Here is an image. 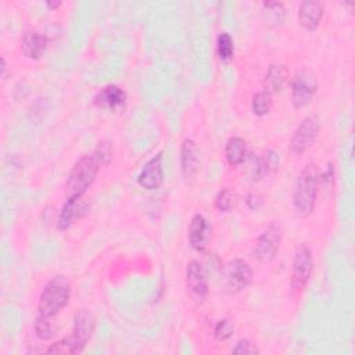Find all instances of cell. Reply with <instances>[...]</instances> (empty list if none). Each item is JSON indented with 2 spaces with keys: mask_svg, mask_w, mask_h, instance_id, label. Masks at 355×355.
Wrapping results in <instances>:
<instances>
[{
  "mask_svg": "<svg viewBox=\"0 0 355 355\" xmlns=\"http://www.w3.org/2000/svg\"><path fill=\"white\" fill-rule=\"evenodd\" d=\"M239 194L236 190L230 189V187H222L216 196H215V200H214V204H215V208L220 212H230L233 211L237 204H239Z\"/></svg>",
  "mask_w": 355,
  "mask_h": 355,
  "instance_id": "cell-21",
  "label": "cell"
},
{
  "mask_svg": "<svg viewBox=\"0 0 355 355\" xmlns=\"http://www.w3.org/2000/svg\"><path fill=\"white\" fill-rule=\"evenodd\" d=\"M286 7L282 1H263L262 15L269 26H280L286 21Z\"/></svg>",
  "mask_w": 355,
  "mask_h": 355,
  "instance_id": "cell-20",
  "label": "cell"
},
{
  "mask_svg": "<svg viewBox=\"0 0 355 355\" xmlns=\"http://www.w3.org/2000/svg\"><path fill=\"white\" fill-rule=\"evenodd\" d=\"M262 204H263V198H262L261 194L251 191L245 196V205H247L248 209L258 211L262 207Z\"/></svg>",
  "mask_w": 355,
  "mask_h": 355,
  "instance_id": "cell-30",
  "label": "cell"
},
{
  "mask_svg": "<svg viewBox=\"0 0 355 355\" xmlns=\"http://www.w3.org/2000/svg\"><path fill=\"white\" fill-rule=\"evenodd\" d=\"M47 354H61V355H72V354H80L83 352V348L75 341L72 336L62 337L57 340L55 343L50 344V347L46 349Z\"/></svg>",
  "mask_w": 355,
  "mask_h": 355,
  "instance_id": "cell-23",
  "label": "cell"
},
{
  "mask_svg": "<svg viewBox=\"0 0 355 355\" xmlns=\"http://www.w3.org/2000/svg\"><path fill=\"white\" fill-rule=\"evenodd\" d=\"M87 212V204L83 197H65L61 207L57 226L60 230L69 229L78 219H80Z\"/></svg>",
  "mask_w": 355,
  "mask_h": 355,
  "instance_id": "cell-15",
  "label": "cell"
},
{
  "mask_svg": "<svg viewBox=\"0 0 355 355\" xmlns=\"http://www.w3.org/2000/svg\"><path fill=\"white\" fill-rule=\"evenodd\" d=\"M273 108V94L266 90L257 92L251 98V111L257 116H266Z\"/></svg>",
  "mask_w": 355,
  "mask_h": 355,
  "instance_id": "cell-22",
  "label": "cell"
},
{
  "mask_svg": "<svg viewBox=\"0 0 355 355\" xmlns=\"http://www.w3.org/2000/svg\"><path fill=\"white\" fill-rule=\"evenodd\" d=\"M186 288L196 304H204L208 298V276L204 266L197 259H191L186 266Z\"/></svg>",
  "mask_w": 355,
  "mask_h": 355,
  "instance_id": "cell-8",
  "label": "cell"
},
{
  "mask_svg": "<svg viewBox=\"0 0 355 355\" xmlns=\"http://www.w3.org/2000/svg\"><path fill=\"white\" fill-rule=\"evenodd\" d=\"M216 54L220 61L226 62L233 58L234 43L227 32H220L216 37Z\"/></svg>",
  "mask_w": 355,
  "mask_h": 355,
  "instance_id": "cell-24",
  "label": "cell"
},
{
  "mask_svg": "<svg viewBox=\"0 0 355 355\" xmlns=\"http://www.w3.org/2000/svg\"><path fill=\"white\" fill-rule=\"evenodd\" d=\"M282 241V233L280 229L276 225L268 226L255 240L254 248H252V257L259 263H270L280 248Z\"/></svg>",
  "mask_w": 355,
  "mask_h": 355,
  "instance_id": "cell-7",
  "label": "cell"
},
{
  "mask_svg": "<svg viewBox=\"0 0 355 355\" xmlns=\"http://www.w3.org/2000/svg\"><path fill=\"white\" fill-rule=\"evenodd\" d=\"M287 79V71L282 64L273 62L268 67L266 73L263 76V90L269 92L270 94L279 93Z\"/></svg>",
  "mask_w": 355,
  "mask_h": 355,
  "instance_id": "cell-19",
  "label": "cell"
},
{
  "mask_svg": "<svg viewBox=\"0 0 355 355\" xmlns=\"http://www.w3.org/2000/svg\"><path fill=\"white\" fill-rule=\"evenodd\" d=\"M100 169L101 166L92 153L82 155L67 176L65 197H83L94 183Z\"/></svg>",
  "mask_w": 355,
  "mask_h": 355,
  "instance_id": "cell-3",
  "label": "cell"
},
{
  "mask_svg": "<svg viewBox=\"0 0 355 355\" xmlns=\"http://www.w3.org/2000/svg\"><path fill=\"white\" fill-rule=\"evenodd\" d=\"M61 4H62L61 1H50V0L46 1V6H47L49 10H57Z\"/></svg>",
  "mask_w": 355,
  "mask_h": 355,
  "instance_id": "cell-32",
  "label": "cell"
},
{
  "mask_svg": "<svg viewBox=\"0 0 355 355\" xmlns=\"http://www.w3.org/2000/svg\"><path fill=\"white\" fill-rule=\"evenodd\" d=\"M247 175L251 182H258L265 176L270 175L269 168L263 159V155H254L250 158V166L247 169Z\"/></svg>",
  "mask_w": 355,
  "mask_h": 355,
  "instance_id": "cell-25",
  "label": "cell"
},
{
  "mask_svg": "<svg viewBox=\"0 0 355 355\" xmlns=\"http://www.w3.org/2000/svg\"><path fill=\"white\" fill-rule=\"evenodd\" d=\"M252 269L247 261L241 258L230 259L223 269V282L229 293H240L252 282Z\"/></svg>",
  "mask_w": 355,
  "mask_h": 355,
  "instance_id": "cell-6",
  "label": "cell"
},
{
  "mask_svg": "<svg viewBox=\"0 0 355 355\" xmlns=\"http://www.w3.org/2000/svg\"><path fill=\"white\" fill-rule=\"evenodd\" d=\"M319 190V169L315 162H308L300 172L293 190V208L301 218L309 216L316 205Z\"/></svg>",
  "mask_w": 355,
  "mask_h": 355,
  "instance_id": "cell-1",
  "label": "cell"
},
{
  "mask_svg": "<svg viewBox=\"0 0 355 355\" xmlns=\"http://www.w3.org/2000/svg\"><path fill=\"white\" fill-rule=\"evenodd\" d=\"M313 252L306 244H300L293 257L290 287L294 294L301 295L306 288L313 272Z\"/></svg>",
  "mask_w": 355,
  "mask_h": 355,
  "instance_id": "cell-4",
  "label": "cell"
},
{
  "mask_svg": "<svg viewBox=\"0 0 355 355\" xmlns=\"http://www.w3.org/2000/svg\"><path fill=\"white\" fill-rule=\"evenodd\" d=\"M33 330H35V336L42 340V341H47L53 337L54 330L51 323L49 322V318L42 316V315H36L35 322H33Z\"/></svg>",
  "mask_w": 355,
  "mask_h": 355,
  "instance_id": "cell-28",
  "label": "cell"
},
{
  "mask_svg": "<svg viewBox=\"0 0 355 355\" xmlns=\"http://www.w3.org/2000/svg\"><path fill=\"white\" fill-rule=\"evenodd\" d=\"M259 352L261 351L257 347V344L248 338H240L232 348V354H240V355H255Z\"/></svg>",
  "mask_w": 355,
  "mask_h": 355,
  "instance_id": "cell-29",
  "label": "cell"
},
{
  "mask_svg": "<svg viewBox=\"0 0 355 355\" xmlns=\"http://www.w3.org/2000/svg\"><path fill=\"white\" fill-rule=\"evenodd\" d=\"M71 300V283L65 276H53L44 284L39 301L37 313L46 318H53L58 315Z\"/></svg>",
  "mask_w": 355,
  "mask_h": 355,
  "instance_id": "cell-2",
  "label": "cell"
},
{
  "mask_svg": "<svg viewBox=\"0 0 355 355\" xmlns=\"http://www.w3.org/2000/svg\"><path fill=\"white\" fill-rule=\"evenodd\" d=\"M137 183L141 189L157 190L164 183V166H162V154L157 153L153 155L141 168L137 175Z\"/></svg>",
  "mask_w": 355,
  "mask_h": 355,
  "instance_id": "cell-12",
  "label": "cell"
},
{
  "mask_svg": "<svg viewBox=\"0 0 355 355\" xmlns=\"http://www.w3.org/2000/svg\"><path fill=\"white\" fill-rule=\"evenodd\" d=\"M212 236V225L202 214H194L187 229V239L193 250L205 251Z\"/></svg>",
  "mask_w": 355,
  "mask_h": 355,
  "instance_id": "cell-11",
  "label": "cell"
},
{
  "mask_svg": "<svg viewBox=\"0 0 355 355\" xmlns=\"http://www.w3.org/2000/svg\"><path fill=\"white\" fill-rule=\"evenodd\" d=\"M234 333V324L229 318H222L219 319L212 330V336L216 341L223 343L226 340H229Z\"/></svg>",
  "mask_w": 355,
  "mask_h": 355,
  "instance_id": "cell-27",
  "label": "cell"
},
{
  "mask_svg": "<svg viewBox=\"0 0 355 355\" xmlns=\"http://www.w3.org/2000/svg\"><path fill=\"white\" fill-rule=\"evenodd\" d=\"M128 96L123 89L116 85H107L101 87L93 97V104L97 108L107 111H118L125 107Z\"/></svg>",
  "mask_w": 355,
  "mask_h": 355,
  "instance_id": "cell-13",
  "label": "cell"
},
{
  "mask_svg": "<svg viewBox=\"0 0 355 355\" xmlns=\"http://www.w3.org/2000/svg\"><path fill=\"white\" fill-rule=\"evenodd\" d=\"M324 15V6L316 0H305L298 7V24L308 32H315Z\"/></svg>",
  "mask_w": 355,
  "mask_h": 355,
  "instance_id": "cell-16",
  "label": "cell"
},
{
  "mask_svg": "<svg viewBox=\"0 0 355 355\" xmlns=\"http://www.w3.org/2000/svg\"><path fill=\"white\" fill-rule=\"evenodd\" d=\"M320 132V119L318 115L305 116L293 132L290 139V148L294 154L301 155L308 151L316 141Z\"/></svg>",
  "mask_w": 355,
  "mask_h": 355,
  "instance_id": "cell-5",
  "label": "cell"
},
{
  "mask_svg": "<svg viewBox=\"0 0 355 355\" xmlns=\"http://www.w3.org/2000/svg\"><path fill=\"white\" fill-rule=\"evenodd\" d=\"M96 330V318L89 309H80L73 315L71 336L85 349Z\"/></svg>",
  "mask_w": 355,
  "mask_h": 355,
  "instance_id": "cell-14",
  "label": "cell"
},
{
  "mask_svg": "<svg viewBox=\"0 0 355 355\" xmlns=\"http://www.w3.org/2000/svg\"><path fill=\"white\" fill-rule=\"evenodd\" d=\"M200 150L193 139H184L180 147V171L184 182L190 184L200 171Z\"/></svg>",
  "mask_w": 355,
  "mask_h": 355,
  "instance_id": "cell-10",
  "label": "cell"
},
{
  "mask_svg": "<svg viewBox=\"0 0 355 355\" xmlns=\"http://www.w3.org/2000/svg\"><path fill=\"white\" fill-rule=\"evenodd\" d=\"M49 44V39L46 35L37 31H28L24 33L21 39V50L22 54L29 60H40L46 53Z\"/></svg>",
  "mask_w": 355,
  "mask_h": 355,
  "instance_id": "cell-17",
  "label": "cell"
},
{
  "mask_svg": "<svg viewBox=\"0 0 355 355\" xmlns=\"http://www.w3.org/2000/svg\"><path fill=\"white\" fill-rule=\"evenodd\" d=\"M1 71H0V76L1 79H6V72H7V62H6V58L1 57V65H0Z\"/></svg>",
  "mask_w": 355,
  "mask_h": 355,
  "instance_id": "cell-31",
  "label": "cell"
},
{
  "mask_svg": "<svg viewBox=\"0 0 355 355\" xmlns=\"http://www.w3.org/2000/svg\"><path fill=\"white\" fill-rule=\"evenodd\" d=\"M250 155L248 143L240 136H232L225 146V158L230 166H239L247 161Z\"/></svg>",
  "mask_w": 355,
  "mask_h": 355,
  "instance_id": "cell-18",
  "label": "cell"
},
{
  "mask_svg": "<svg viewBox=\"0 0 355 355\" xmlns=\"http://www.w3.org/2000/svg\"><path fill=\"white\" fill-rule=\"evenodd\" d=\"M92 155L96 158V161L100 164L101 168L108 166L114 157V146L110 140H101L97 143L94 150L92 151Z\"/></svg>",
  "mask_w": 355,
  "mask_h": 355,
  "instance_id": "cell-26",
  "label": "cell"
},
{
  "mask_svg": "<svg viewBox=\"0 0 355 355\" xmlns=\"http://www.w3.org/2000/svg\"><path fill=\"white\" fill-rule=\"evenodd\" d=\"M318 92L316 78L306 71H300L291 79V103L294 108L306 107Z\"/></svg>",
  "mask_w": 355,
  "mask_h": 355,
  "instance_id": "cell-9",
  "label": "cell"
}]
</instances>
